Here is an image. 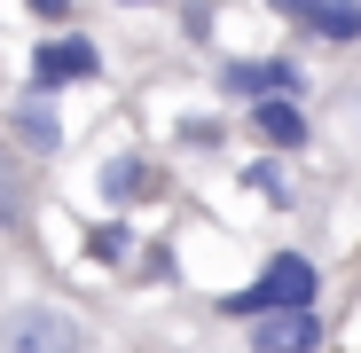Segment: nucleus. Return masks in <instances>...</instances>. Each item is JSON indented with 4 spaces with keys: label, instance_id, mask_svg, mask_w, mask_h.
<instances>
[{
    "label": "nucleus",
    "instance_id": "f257e3e1",
    "mask_svg": "<svg viewBox=\"0 0 361 353\" xmlns=\"http://www.w3.org/2000/svg\"><path fill=\"white\" fill-rule=\"evenodd\" d=\"M314 290H322V267H314L307 252H275V259L259 267V283H244V290L220 299V314L259 322V314H283V306H314Z\"/></svg>",
    "mask_w": 361,
    "mask_h": 353
},
{
    "label": "nucleus",
    "instance_id": "f03ea898",
    "mask_svg": "<svg viewBox=\"0 0 361 353\" xmlns=\"http://www.w3.org/2000/svg\"><path fill=\"white\" fill-rule=\"evenodd\" d=\"M0 353H87V322L63 306H16L0 322Z\"/></svg>",
    "mask_w": 361,
    "mask_h": 353
},
{
    "label": "nucleus",
    "instance_id": "7ed1b4c3",
    "mask_svg": "<svg viewBox=\"0 0 361 353\" xmlns=\"http://www.w3.org/2000/svg\"><path fill=\"white\" fill-rule=\"evenodd\" d=\"M220 94H235V102L307 94V71H298L290 55H235V63H220Z\"/></svg>",
    "mask_w": 361,
    "mask_h": 353
},
{
    "label": "nucleus",
    "instance_id": "20e7f679",
    "mask_svg": "<svg viewBox=\"0 0 361 353\" xmlns=\"http://www.w3.org/2000/svg\"><path fill=\"white\" fill-rule=\"evenodd\" d=\"M32 79H47V87H87V79H102V47H94L87 32H47V39L32 47Z\"/></svg>",
    "mask_w": 361,
    "mask_h": 353
},
{
    "label": "nucleus",
    "instance_id": "39448f33",
    "mask_svg": "<svg viewBox=\"0 0 361 353\" xmlns=\"http://www.w3.org/2000/svg\"><path fill=\"white\" fill-rule=\"evenodd\" d=\"M55 94H63V87L32 79V87L16 94V110H8V126H16V142H24L32 157H55V149H63V110H55Z\"/></svg>",
    "mask_w": 361,
    "mask_h": 353
},
{
    "label": "nucleus",
    "instance_id": "423d86ee",
    "mask_svg": "<svg viewBox=\"0 0 361 353\" xmlns=\"http://www.w3.org/2000/svg\"><path fill=\"white\" fill-rule=\"evenodd\" d=\"M252 134L275 149V157H298L314 142V126H307V110H298V94H267V102H252Z\"/></svg>",
    "mask_w": 361,
    "mask_h": 353
},
{
    "label": "nucleus",
    "instance_id": "0eeeda50",
    "mask_svg": "<svg viewBox=\"0 0 361 353\" xmlns=\"http://www.w3.org/2000/svg\"><path fill=\"white\" fill-rule=\"evenodd\" d=\"M322 345V314L314 306H283L252 322V353H314Z\"/></svg>",
    "mask_w": 361,
    "mask_h": 353
},
{
    "label": "nucleus",
    "instance_id": "6e6552de",
    "mask_svg": "<svg viewBox=\"0 0 361 353\" xmlns=\"http://www.w3.org/2000/svg\"><path fill=\"white\" fill-rule=\"evenodd\" d=\"M102 197H110V204H157V197H165V165L142 157V149L110 157V165H102Z\"/></svg>",
    "mask_w": 361,
    "mask_h": 353
},
{
    "label": "nucleus",
    "instance_id": "1a4fd4ad",
    "mask_svg": "<svg viewBox=\"0 0 361 353\" xmlns=\"http://www.w3.org/2000/svg\"><path fill=\"white\" fill-rule=\"evenodd\" d=\"M298 32H307V39H330V47H353V39H361V0H322Z\"/></svg>",
    "mask_w": 361,
    "mask_h": 353
},
{
    "label": "nucleus",
    "instance_id": "9d476101",
    "mask_svg": "<svg viewBox=\"0 0 361 353\" xmlns=\"http://www.w3.org/2000/svg\"><path fill=\"white\" fill-rule=\"evenodd\" d=\"M79 252H87L94 267H118V259L134 252V228H126V220H94V228L79 235Z\"/></svg>",
    "mask_w": 361,
    "mask_h": 353
},
{
    "label": "nucleus",
    "instance_id": "9b49d317",
    "mask_svg": "<svg viewBox=\"0 0 361 353\" xmlns=\"http://www.w3.org/2000/svg\"><path fill=\"white\" fill-rule=\"evenodd\" d=\"M244 189H252V197H267V204H283V212H290V173H283V165H244Z\"/></svg>",
    "mask_w": 361,
    "mask_h": 353
},
{
    "label": "nucleus",
    "instance_id": "f8f14e48",
    "mask_svg": "<svg viewBox=\"0 0 361 353\" xmlns=\"http://www.w3.org/2000/svg\"><path fill=\"white\" fill-rule=\"evenodd\" d=\"M134 275H142V283H180V259H173V244H149V252L134 259Z\"/></svg>",
    "mask_w": 361,
    "mask_h": 353
},
{
    "label": "nucleus",
    "instance_id": "ddd939ff",
    "mask_svg": "<svg viewBox=\"0 0 361 353\" xmlns=\"http://www.w3.org/2000/svg\"><path fill=\"white\" fill-rule=\"evenodd\" d=\"M180 142H189V149H220L228 126H220V118H180Z\"/></svg>",
    "mask_w": 361,
    "mask_h": 353
},
{
    "label": "nucleus",
    "instance_id": "4468645a",
    "mask_svg": "<svg viewBox=\"0 0 361 353\" xmlns=\"http://www.w3.org/2000/svg\"><path fill=\"white\" fill-rule=\"evenodd\" d=\"M16 212H24V189H16V173L0 165V228H16Z\"/></svg>",
    "mask_w": 361,
    "mask_h": 353
},
{
    "label": "nucleus",
    "instance_id": "2eb2a0df",
    "mask_svg": "<svg viewBox=\"0 0 361 353\" xmlns=\"http://www.w3.org/2000/svg\"><path fill=\"white\" fill-rule=\"evenodd\" d=\"M24 8H32L39 24H71V0H24Z\"/></svg>",
    "mask_w": 361,
    "mask_h": 353
},
{
    "label": "nucleus",
    "instance_id": "dca6fc26",
    "mask_svg": "<svg viewBox=\"0 0 361 353\" xmlns=\"http://www.w3.org/2000/svg\"><path fill=\"white\" fill-rule=\"evenodd\" d=\"M267 8H275V16H290V24H307V16L322 8V0H267Z\"/></svg>",
    "mask_w": 361,
    "mask_h": 353
},
{
    "label": "nucleus",
    "instance_id": "f3484780",
    "mask_svg": "<svg viewBox=\"0 0 361 353\" xmlns=\"http://www.w3.org/2000/svg\"><path fill=\"white\" fill-rule=\"evenodd\" d=\"M126 8H149V0H126Z\"/></svg>",
    "mask_w": 361,
    "mask_h": 353
}]
</instances>
